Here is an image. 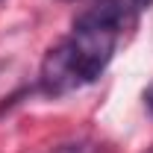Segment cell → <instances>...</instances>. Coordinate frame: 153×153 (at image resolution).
<instances>
[{
  "instance_id": "cell-2",
  "label": "cell",
  "mask_w": 153,
  "mask_h": 153,
  "mask_svg": "<svg viewBox=\"0 0 153 153\" xmlns=\"http://www.w3.org/2000/svg\"><path fill=\"white\" fill-rule=\"evenodd\" d=\"M53 153H94V147H88V144H65V147H56Z\"/></svg>"
},
{
  "instance_id": "cell-1",
  "label": "cell",
  "mask_w": 153,
  "mask_h": 153,
  "mask_svg": "<svg viewBox=\"0 0 153 153\" xmlns=\"http://www.w3.org/2000/svg\"><path fill=\"white\" fill-rule=\"evenodd\" d=\"M150 6V0H97L74 21L71 36L47 50L38 71V88L62 97L91 85L109 68L124 27Z\"/></svg>"
}]
</instances>
